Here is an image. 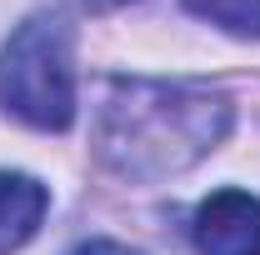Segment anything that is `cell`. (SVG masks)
Returning <instances> with one entry per match:
<instances>
[{
  "instance_id": "obj_1",
  "label": "cell",
  "mask_w": 260,
  "mask_h": 255,
  "mask_svg": "<svg viewBox=\"0 0 260 255\" xmlns=\"http://www.w3.org/2000/svg\"><path fill=\"white\" fill-rule=\"evenodd\" d=\"M235 105L200 80L115 75L95 105V160L130 185H160L225 145Z\"/></svg>"
},
{
  "instance_id": "obj_2",
  "label": "cell",
  "mask_w": 260,
  "mask_h": 255,
  "mask_svg": "<svg viewBox=\"0 0 260 255\" xmlns=\"http://www.w3.org/2000/svg\"><path fill=\"white\" fill-rule=\"evenodd\" d=\"M75 30L60 15H30L0 45V110L30 130H65L75 120Z\"/></svg>"
},
{
  "instance_id": "obj_3",
  "label": "cell",
  "mask_w": 260,
  "mask_h": 255,
  "mask_svg": "<svg viewBox=\"0 0 260 255\" xmlns=\"http://www.w3.org/2000/svg\"><path fill=\"white\" fill-rule=\"evenodd\" d=\"M190 240L200 255H260V195L215 190L195 205Z\"/></svg>"
},
{
  "instance_id": "obj_7",
  "label": "cell",
  "mask_w": 260,
  "mask_h": 255,
  "mask_svg": "<svg viewBox=\"0 0 260 255\" xmlns=\"http://www.w3.org/2000/svg\"><path fill=\"white\" fill-rule=\"evenodd\" d=\"M75 10H90V15H105V10H120V5H130V0H70Z\"/></svg>"
},
{
  "instance_id": "obj_4",
  "label": "cell",
  "mask_w": 260,
  "mask_h": 255,
  "mask_svg": "<svg viewBox=\"0 0 260 255\" xmlns=\"http://www.w3.org/2000/svg\"><path fill=\"white\" fill-rule=\"evenodd\" d=\"M50 210V190L25 170H0V255L30 245Z\"/></svg>"
},
{
  "instance_id": "obj_6",
  "label": "cell",
  "mask_w": 260,
  "mask_h": 255,
  "mask_svg": "<svg viewBox=\"0 0 260 255\" xmlns=\"http://www.w3.org/2000/svg\"><path fill=\"white\" fill-rule=\"evenodd\" d=\"M75 255H140V250H130L120 240H90V245H80Z\"/></svg>"
},
{
  "instance_id": "obj_5",
  "label": "cell",
  "mask_w": 260,
  "mask_h": 255,
  "mask_svg": "<svg viewBox=\"0 0 260 255\" xmlns=\"http://www.w3.org/2000/svg\"><path fill=\"white\" fill-rule=\"evenodd\" d=\"M180 5L235 40H260V0H180Z\"/></svg>"
}]
</instances>
